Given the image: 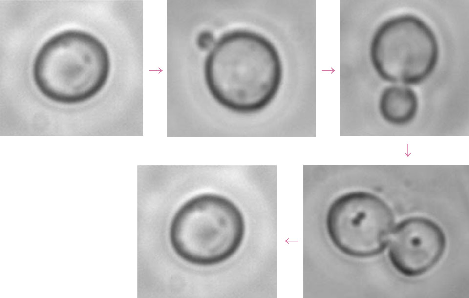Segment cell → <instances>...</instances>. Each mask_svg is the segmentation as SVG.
Instances as JSON below:
<instances>
[{
  "label": "cell",
  "instance_id": "obj_1",
  "mask_svg": "<svg viewBox=\"0 0 469 298\" xmlns=\"http://www.w3.org/2000/svg\"><path fill=\"white\" fill-rule=\"evenodd\" d=\"M280 54L264 36L249 30L226 32L205 60L204 74L214 100L243 114L260 111L278 93L283 78Z\"/></svg>",
  "mask_w": 469,
  "mask_h": 298
},
{
  "label": "cell",
  "instance_id": "obj_6",
  "mask_svg": "<svg viewBox=\"0 0 469 298\" xmlns=\"http://www.w3.org/2000/svg\"><path fill=\"white\" fill-rule=\"evenodd\" d=\"M388 256L393 268L407 277H416L431 270L442 258L446 237L434 221L413 216L401 221L389 241Z\"/></svg>",
  "mask_w": 469,
  "mask_h": 298
},
{
  "label": "cell",
  "instance_id": "obj_2",
  "mask_svg": "<svg viewBox=\"0 0 469 298\" xmlns=\"http://www.w3.org/2000/svg\"><path fill=\"white\" fill-rule=\"evenodd\" d=\"M111 68L108 51L92 34L76 29L50 37L33 65L35 85L48 99L72 104L86 101L105 86Z\"/></svg>",
  "mask_w": 469,
  "mask_h": 298
},
{
  "label": "cell",
  "instance_id": "obj_5",
  "mask_svg": "<svg viewBox=\"0 0 469 298\" xmlns=\"http://www.w3.org/2000/svg\"><path fill=\"white\" fill-rule=\"evenodd\" d=\"M395 222L390 207L377 195L363 191L345 193L330 205L327 232L333 245L343 254L367 258L386 247Z\"/></svg>",
  "mask_w": 469,
  "mask_h": 298
},
{
  "label": "cell",
  "instance_id": "obj_3",
  "mask_svg": "<svg viewBox=\"0 0 469 298\" xmlns=\"http://www.w3.org/2000/svg\"><path fill=\"white\" fill-rule=\"evenodd\" d=\"M245 223L238 207L214 193L196 195L184 202L169 228L171 245L183 260L199 266L222 263L242 244Z\"/></svg>",
  "mask_w": 469,
  "mask_h": 298
},
{
  "label": "cell",
  "instance_id": "obj_4",
  "mask_svg": "<svg viewBox=\"0 0 469 298\" xmlns=\"http://www.w3.org/2000/svg\"><path fill=\"white\" fill-rule=\"evenodd\" d=\"M439 47L430 27L409 14L393 17L375 31L370 45L372 64L387 82L417 85L427 79L437 64Z\"/></svg>",
  "mask_w": 469,
  "mask_h": 298
},
{
  "label": "cell",
  "instance_id": "obj_8",
  "mask_svg": "<svg viewBox=\"0 0 469 298\" xmlns=\"http://www.w3.org/2000/svg\"><path fill=\"white\" fill-rule=\"evenodd\" d=\"M215 43L214 36L208 31L200 32L196 39L197 46L203 50H210Z\"/></svg>",
  "mask_w": 469,
  "mask_h": 298
},
{
  "label": "cell",
  "instance_id": "obj_7",
  "mask_svg": "<svg viewBox=\"0 0 469 298\" xmlns=\"http://www.w3.org/2000/svg\"><path fill=\"white\" fill-rule=\"evenodd\" d=\"M415 91L407 87L391 86L385 88L379 99L380 113L384 120L396 125H406L413 120L418 109Z\"/></svg>",
  "mask_w": 469,
  "mask_h": 298
}]
</instances>
